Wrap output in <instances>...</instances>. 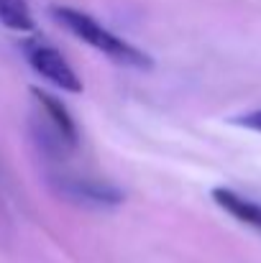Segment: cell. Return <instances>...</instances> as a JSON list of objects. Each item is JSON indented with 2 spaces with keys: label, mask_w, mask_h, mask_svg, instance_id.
Masks as SVG:
<instances>
[{
  "label": "cell",
  "mask_w": 261,
  "mask_h": 263,
  "mask_svg": "<svg viewBox=\"0 0 261 263\" xmlns=\"http://www.w3.org/2000/svg\"><path fill=\"white\" fill-rule=\"evenodd\" d=\"M51 18L59 26H64L75 39L85 41L87 46H92L95 51H100L102 57H108L115 64L133 67V69H149L154 64V59L144 49H138L131 41H126L123 36L113 33L108 26L95 21L85 10H77V8H69V5H54Z\"/></svg>",
  "instance_id": "6da1fadb"
},
{
  "label": "cell",
  "mask_w": 261,
  "mask_h": 263,
  "mask_svg": "<svg viewBox=\"0 0 261 263\" xmlns=\"http://www.w3.org/2000/svg\"><path fill=\"white\" fill-rule=\"evenodd\" d=\"M33 100L39 107V128H36V138L39 143H44L46 154H67L77 146V125L69 115V110L64 107L62 100H57L49 92L33 89Z\"/></svg>",
  "instance_id": "7a4b0ae2"
},
{
  "label": "cell",
  "mask_w": 261,
  "mask_h": 263,
  "mask_svg": "<svg viewBox=\"0 0 261 263\" xmlns=\"http://www.w3.org/2000/svg\"><path fill=\"white\" fill-rule=\"evenodd\" d=\"M23 54H26L28 67L41 80H46L51 87L62 89V92H72V95L82 92V80L77 77L75 67L51 44H46L41 39H28V41H23Z\"/></svg>",
  "instance_id": "3957f363"
},
{
  "label": "cell",
  "mask_w": 261,
  "mask_h": 263,
  "mask_svg": "<svg viewBox=\"0 0 261 263\" xmlns=\"http://www.w3.org/2000/svg\"><path fill=\"white\" fill-rule=\"evenodd\" d=\"M51 184L57 186L62 197L77 204H85V207H118L123 202V192L105 179L57 172L51 174Z\"/></svg>",
  "instance_id": "277c9868"
},
{
  "label": "cell",
  "mask_w": 261,
  "mask_h": 263,
  "mask_svg": "<svg viewBox=\"0 0 261 263\" xmlns=\"http://www.w3.org/2000/svg\"><path fill=\"white\" fill-rule=\"evenodd\" d=\"M210 197L233 220H238V222H243L254 230H261V202H254V199H249V197H243V194H238L228 186H215L210 192Z\"/></svg>",
  "instance_id": "5b68a950"
},
{
  "label": "cell",
  "mask_w": 261,
  "mask_h": 263,
  "mask_svg": "<svg viewBox=\"0 0 261 263\" xmlns=\"http://www.w3.org/2000/svg\"><path fill=\"white\" fill-rule=\"evenodd\" d=\"M0 23L10 31L28 33L33 31V15L26 0H0Z\"/></svg>",
  "instance_id": "8992f818"
},
{
  "label": "cell",
  "mask_w": 261,
  "mask_h": 263,
  "mask_svg": "<svg viewBox=\"0 0 261 263\" xmlns=\"http://www.w3.org/2000/svg\"><path fill=\"white\" fill-rule=\"evenodd\" d=\"M233 123H236V125H241V128H249V130H256V133H261V110L243 112V115H238Z\"/></svg>",
  "instance_id": "52a82bcc"
}]
</instances>
